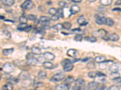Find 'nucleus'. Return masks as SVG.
I'll list each match as a JSON object with an SVG mask.
<instances>
[{
	"label": "nucleus",
	"mask_w": 121,
	"mask_h": 90,
	"mask_svg": "<svg viewBox=\"0 0 121 90\" xmlns=\"http://www.w3.org/2000/svg\"><path fill=\"white\" fill-rule=\"evenodd\" d=\"M74 85L76 86H85V81L82 78H78L75 81Z\"/></svg>",
	"instance_id": "obj_14"
},
{
	"label": "nucleus",
	"mask_w": 121,
	"mask_h": 90,
	"mask_svg": "<svg viewBox=\"0 0 121 90\" xmlns=\"http://www.w3.org/2000/svg\"><path fill=\"white\" fill-rule=\"evenodd\" d=\"M116 5H121V0H117V1H116V3H115Z\"/></svg>",
	"instance_id": "obj_52"
},
{
	"label": "nucleus",
	"mask_w": 121,
	"mask_h": 90,
	"mask_svg": "<svg viewBox=\"0 0 121 90\" xmlns=\"http://www.w3.org/2000/svg\"><path fill=\"white\" fill-rule=\"evenodd\" d=\"M4 19V16H1V19Z\"/></svg>",
	"instance_id": "obj_55"
},
{
	"label": "nucleus",
	"mask_w": 121,
	"mask_h": 90,
	"mask_svg": "<svg viewBox=\"0 0 121 90\" xmlns=\"http://www.w3.org/2000/svg\"><path fill=\"white\" fill-rule=\"evenodd\" d=\"M78 23L80 25H85L86 24H87V22L86 21V19L85 18V17L83 16V15H81L79 17L78 19Z\"/></svg>",
	"instance_id": "obj_11"
},
{
	"label": "nucleus",
	"mask_w": 121,
	"mask_h": 90,
	"mask_svg": "<svg viewBox=\"0 0 121 90\" xmlns=\"http://www.w3.org/2000/svg\"><path fill=\"white\" fill-rule=\"evenodd\" d=\"M43 64V67L45 68H52L53 67V64L49 61H45Z\"/></svg>",
	"instance_id": "obj_21"
},
{
	"label": "nucleus",
	"mask_w": 121,
	"mask_h": 90,
	"mask_svg": "<svg viewBox=\"0 0 121 90\" xmlns=\"http://www.w3.org/2000/svg\"><path fill=\"white\" fill-rule=\"evenodd\" d=\"M120 65L117 63H113L112 65H110L109 67V70L112 73H116L118 72L120 70Z\"/></svg>",
	"instance_id": "obj_5"
},
{
	"label": "nucleus",
	"mask_w": 121,
	"mask_h": 90,
	"mask_svg": "<svg viewBox=\"0 0 121 90\" xmlns=\"http://www.w3.org/2000/svg\"><path fill=\"white\" fill-rule=\"evenodd\" d=\"M108 38L110 40H112L113 41H116L117 40H119V37L117 35V34H116V33H113V34H110L108 36Z\"/></svg>",
	"instance_id": "obj_15"
},
{
	"label": "nucleus",
	"mask_w": 121,
	"mask_h": 90,
	"mask_svg": "<svg viewBox=\"0 0 121 90\" xmlns=\"http://www.w3.org/2000/svg\"><path fill=\"white\" fill-rule=\"evenodd\" d=\"M113 11H121V8H113Z\"/></svg>",
	"instance_id": "obj_53"
},
{
	"label": "nucleus",
	"mask_w": 121,
	"mask_h": 90,
	"mask_svg": "<svg viewBox=\"0 0 121 90\" xmlns=\"http://www.w3.org/2000/svg\"><path fill=\"white\" fill-rule=\"evenodd\" d=\"M50 21V18H48L47 16H41L39 18V21L40 22H41V23H43V22H49Z\"/></svg>",
	"instance_id": "obj_34"
},
{
	"label": "nucleus",
	"mask_w": 121,
	"mask_h": 90,
	"mask_svg": "<svg viewBox=\"0 0 121 90\" xmlns=\"http://www.w3.org/2000/svg\"><path fill=\"white\" fill-rule=\"evenodd\" d=\"M72 31L74 33L76 34L77 35H82V34H84V32L82 30H81L80 28H75V29H73L72 30Z\"/></svg>",
	"instance_id": "obj_33"
},
{
	"label": "nucleus",
	"mask_w": 121,
	"mask_h": 90,
	"mask_svg": "<svg viewBox=\"0 0 121 90\" xmlns=\"http://www.w3.org/2000/svg\"></svg>",
	"instance_id": "obj_56"
},
{
	"label": "nucleus",
	"mask_w": 121,
	"mask_h": 90,
	"mask_svg": "<svg viewBox=\"0 0 121 90\" xmlns=\"http://www.w3.org/2000/svg\"><path fill=\"white\" fill-rule=\"evenodd\" d=\"M112 3V0H100V3L103 6H109Z\"/></svg>",
	"instance_id": "obj_29"
},
{
	"label": "nucleus",
	"mask_w": 121,
	"mask_h": 90,
	"mask_svg": "<svg viewBox=\"0 0 121 90\" xmlns=\"http://www.w3.org/2000/svg\"><path fill=\"white\" fill-rule=\"evenodd\" d=\"M94 90H105V86H100V87H98Z\"/></svg>",
	"instance_id": "obj_50"
},
{
	"label": "nucleus",
	"mask_w": 121,
	"mask_h": 90,
	"mask_svg": "<svg viewBox=\"0 0 121 90\" xmlns=\"http://www.w3.org/2000/svg\"><path fill=\"white\" fill-rule=\"evenodd\" d=\"M32 52L35 55L41 54V50L38 47L33 46L32 48Z\"/></svg>",
	"instance_id": "obj_19"
},
{
	"label": "nucleus",
	"mask_w": 121,
	"mask_h": 90,
	"mask_svg": "<svg viewBox=\"0 0 121 90\" xmlns=\"http://www.w3.org/2000/svg\"><path fill=\"white\" fill-rule=\"evenodd\" d=\"M85 41H88V42L91 43H94L96 41V38L94 36H92V37H86L84 38Z\"/></svg>",
	"instance_id": "obj_26"
},
{
	"label": "nucleus",
	"mask_w": 121,
	"mask_h": 90,
	"mask_svg": "<svg viewBox=\"0 0 121 90\" xmlns=\"http://www.w3.org/2000/svg\"><path fill=\"white\" fill-rule=\"evenodd\" d=\"M39 78L41 79H44L47 78V73L44 71H40L38 73Z\"/></svg>",
	"instance_id": "obj_31"
},
{
	"label": "nucleus",
	"mask_w": 121,
	"mask_h": 90,
	"mask_svg": "<svg viewBox=\"0 0 121 90\" xmlns=\"http://www.w3.org/2000/svg\"><path fill=\"white\" fill-rule=\"evenodd\" d=\"M108 90H119V87L117 85H113L110 86V87L108 88Z\"/></svg>",
	"instance_id": "obj_42"
},
{
	"label": "nucleus",
	"mask_w": 121,
	"mask_h": 90,
	"mask_svg": "<svg viewBox=\"0 0 121 90\" xmlns=\"http://www.w3.org/2000/svg\"><path fill=\"white\" fill-rule=\"evenodd\" d=\"M59 6L61 7H65L67 6L66 2L65 1H60L59 3Z\"/></svg>",
	"instance_id": "obj_47"
},
{
	"label": "nucleus",
	"mask_w": 121,
	"mask_h": 90,
	"mask_svg": "<svg viewBox=\"0 0 121 90\" xmlns=\"http://www.w3.org/2000/svg\"><path fill=\"white\" fill-rule=\"evenodd\" d=\"M87 68H93L95 67V65L94 64L93 62H90L89 63H88L87 65Z\"/></svg>",
	"instance_id": "obj_45"
},
{
	"label": "nucleus",
	"mask_w": 121,
	"mask_h": 90,
	"mask_svg": "<svg viewBox=\"0 0 121 90\" xmlns=\"http://www.w3.org/2000/svg\"><path fill=\"white\" fill-rule=\"evenodd\" d=\"M96 22L99 25H103L105 24L106 22V19L105 18L104 16H96Z\"/></svg>",
	"instance_id": "obj_12"
},
{
	"label": "nucleus",
	"mask_w": 121,
	"mask_h": 90,
	"mask_svg": "<svg viewBox=\"0 0 121 90\" xmlns=\"http://www.w3.org/2000/svg\"><path fill=\"white\" fill-rule=\"evenodd\" d=\"M73 67H74V66H73V63L71 62V60H70V61L65 63V64L64 65L63 69L65 71H66V72H69V71H72L73 68Z\"/></svg>",
	"instance_id": "obj_6"
},
{
	"label": "nucleus",
	"mask_w": 121,
	"mask_h": 90,
	"mask_svg": "<svg viewBox=\"0 0 121 90\" xmlns=\"http://www.w3.org/2000/svg\"><path fill=\"white\" fill-rule=\"evenodd\" d=\"M27 18L25 16H21L19 18V21L21 23H27Z\"/></svg>",
	"instance_id": "obj_39"
},
{
	"label": "nucleus",
	"mask_w": 121,
	"mask_h": 90,
	"mask_svg": "<svg viewBox=\"0 0 121 90\" xmlns=\"http://www.w3.org/2000/svg\"><path fill=\"white\" fill-rule=\"evenodd\" d=\"M72 1L73 3H81L82 1V0H72Z\"/></svg>",
	"instance_id": "obj_51"
},
{
	"label": "nucleus",
	"mask_w": 121,
	"mask_h": 90,
	"mask_svg": "<svg viewBox=\"0 0 121 90\" xmlns=\"http://www.w3.org/2000/svg\"><path fill=\"white\" fill-rule=\"evenodd\" d=\"M43 85V82H35L34 84H33V86L34 87H40V86H41Z\"/></svg>",
	"instance_id": "obj_46"
},
{
	"label": "nucleus",
	"mask_w": 121,
	"mask_h": 90,
	"mask_svg": "<svg viewBox=\"0 0 121 90\" xmlns=\"http://www.w3.org/2000/svg\"><path fill=\"white\" fill-rule=\"evenodd\" d=\"M59 19V17L58 16V15H53L52 16V18H51L52 20V21H58Z\"/></svg>",
	"instance_id": "obj_48"
},
{
	"label": "nucleus",
	"mask_w": 121,
	"mask_h": 90,
	"mask_svg": "<svg viewBox=\"0 0 121 90\" xmlns=\"http://www.w3.org/2000/svg\"><path fill=\"white\" fill-rule=\"evenodd\" d=\"M29 74H28L26 71H22V72L19 75V78H21V79L24 80V79H28V78H29Z\"/></svg>",
	"instance_id": "obj_25"
},
{
	"label": "nucleus",
	"mask_w": 121,
	"mask_h": 90,
	"mask_svg": "<svg viewBox=\"0 0 121 90\" xmlns=\"http://www.w3.org/2000/svg\"><path fill=\"white\" fill-rule=\"evenodd\" d=\"M14 66L10 63H6L4 64L3 67V71L6 73H10L13 71L14 70Z\"/></svg>",
	"instance_id": "obj_1"
},
{
	"label": "nucleus",
	"mask_w": 121,
	"mask_h": 90,
	"mask_svg": "<svg viewBox=\"0 0 121 90\" xmlns=\"http://www.w3.org/2000/svg\"><path fill=\"white\" fill-rule=\"evenodd\" d=\"M80 11V8L79 6H76V5H73L70 8V13L72 15H75V14L78 13Z\"/></svg>",
	"instance_id": "obj_13"
},
{
	"label": "nucleus",
	"mask_w": 121,
	"mask_h": 90,
	"mask_svg": "<svg viewBox=\"0 0 121 90\" xmlns=\"http://www.w3.org/2000/svg\"><path fill=\"white\" fill-rule=\"evenodd\" d=\"M98 86H99V83L98 82L93 81V82H90L88 83L87 88L89 90H94L96 88H97Z\"/></svg>",
	"instance_id": "obj_7"
},
{
	"label": "nucleus",
	"mask_w": 121,
	"mask_h": 90,
	"mask_svg": "<svg viewBox=\"0 0 121 90\" xmlns=\"http://www.w3.org/2000/svg\"><path fill=\"white\" fill-rule=\"evenodd\" d=\"M74 78H73L72 76H69L67 77V78L65 79V82L64 83H65V84H67V85H71V83H73V82H74Z\"/></svg>",
	"instance_id": "obj_24"
},
{
	"label": "nucleus",
	"mask_w": 121,
	"mask_h": 90,
	"mask_svg": "<svg viewBox=\"0 0 121 90\" xmlns=\"http://www.w3.org/2000/svg\"><path fill=\"white\" fill-rule=\"evenodd\" d=\"M3 34H4V36L7 37V38H9L11 37V34L10 33V32L7 31V30H4V31H3Z\"/></svg>",
	"instance_id": "obj_43"
},
{
	"label": "nucleus",
	"mask_w": 121,
	"mask_h": 90,
	"mask_svg": "<svg viewBox=\"0 0 121 90\" xmlns=\"http://www.w3.org/2000/svg\"><path fill=\"white\" fill-rule=\"evenodd\" d=\"M88 1H89V2H90V3H93V2L96 1V0H88Z\"/></svg>",
	"instance_id": "obj_54"
},
{
	"label": "nucleus",
	"mask_w": 121,
	"mask_h": 90,
	"mask_svg": "<svg viewBox=\"0 0 121 90\" xmlns=\"http://www.w3.org/2000/svg\"><path fill=\"white\" fill-rule=\"evenodd\" d=\"M57 11H58V10H57L56 8H50L49 9V10H48V13H49L50 15H51L52 16H53V15H56V14L57 13Z\"/></svg>",
	"instance_id": "obj_37"
},
{
	"label": "nucleus",
	"mask_w": 121,
	"mask_h": 90,
	"mask_svg": "<svg viewBox=\"0 0 121 90\" xmlns=\"http://www.w3.org/2000/svg\"><path fill=\"white\" fill-rule=\"evenodd\" d=\"M36 59H37L38 63H44V62H45V58H44V56H39V57H38Z\"/></svg>",
	"instance_id": "obj_44"
},
{
	"label": "nucleus",
	"mask_w": 121,
	"mask_h": 90,
	"mask_svg": "<svg viewBox=\"0 0 121 90\" xmlns=\"http://www.w3.org/2000/svg\"><path fill=\"white\" fill-rule=\"evenodd\" d=\"M2 3L4 6L9 7V6H12L15 3V1L14 0H3Z\"/></svg>",
	"instance_id": "obj_17"
},
{
	"label": "nucleus",
	"mask_w": 121,
	"mask_h": 90,
	"mask_svg": "<svg viewBox=\"0 0 121 90\" xmlns=\"http://www.w3.org/2000/svg\"><path fill=\"white\" fill-rule=\"evenodd\" d=\"M82 35H76L74 37V40L76 41H81L82 40Z\"/></svg>",
	"instance_id": "obj_41"
},
{
	"label": "nucleus",
	"mask_w": 121,
	"mask_h": 90,
	"mask_svg": "<svg viewBox=\"0 0 121 90\" xmlns=\"http://www.w3.org/2000/svg\"><path fill=\"white\" fill-rule=\"evenodd\" d=\"M70 85L67 84H59L58 85L56 88H55V90H69Z\"/></svg>",
	"instance_id": "obj_9"
},
{
	"label": "nucleus",
	"mask_w": 121,
	"mask_h": 90,
	"mask_svg": "<svg viewBox=\"0 0 121 90\" xmlns=\"http://www.w3.org/2000/svg\"><path fill=\"white\" fill-rule=\"evenodd\" d=\"M57 13H58V16L60 17V18H63L64 16V10L62 8H59L58 10Z\"/></svg>",
	"instance_id": "obj_35"
},
{
	"label": "nucleus",
	"mask_w": 121,
	"mask_h": 90,
	"mask_svg": "<svg viewBox=\"0 0 121 90\" xmlns=\"http://www.w3.org/2000/svg\"><path fill=\"white\" fill-rule=\"evenodd\" d=\"M107 32L105 30L103 29H100V30H97L96 31L93 32L92 34L94 37H100V38H105L107 36Z\"/></svg>",
	"instance_id": "obj_2"
},
{
	"label": "nucleus",
	"mask_w": 121,
	"mask_h": 90,
	"mask_svg": "<svg viewBox=\"0 0 121 90\" xmlns=\"http://www.w3.org/2000/svg\"><path fill=\"white\" fill-rule=\"evenodd\" d=\"M13 84L8 82L6 85H4L3 86V90H13Z\"/></svg>",
	"instance_id": "obj_23"
},
{
	"label": "nucleus",
	"mask_w": 121,
	"mask_h": 90,
	"mask_svg": "<svg viewBox=\"0 0 121 90\" xmlns=\"http://www.w3.org/2000/svg\"><path fill=\"white\" fill-rule=\"evenodd\" d=\"M87 88L85 86H76L74 85L72 90H87Z\"/></svg>",
	"instance_id": "obj_27"
},
{
	"label": "nucleus",
	"mask_w": 121,
	"mask_h": 90,
	"mask_svg": "<svg viewBox=\"0 0 121 90\" xmlns=\"http://www.w3.org/2000/svg\"><path fill=\"white\" fill-rule=\"evenodd\" d=\"M43 56H44L45 60H48V61H53L55 58V55H54L53 53H52L51 52H44Z\"/></svg>",
	"instance_id": "obj_10"
},
{
	"label": "nucleus",
	"mask_w": 121,
	"mask_h": 90,
	"mask_svg": "<svg viewBox=\"0 0 121 90\" xmlns=\"http://www.w3.org/2000/svg\"><path fill=\"white\" fill-rule=\"evenodd\" d=\"M13 48H10V49H5L3 51V53L5 56H9V55L12 54L13 52Z\"/></svg>",
	"instance_id": "obj_18"
},
{
	"label": "nucleus",
	"mask_w": 121,
	"mask_h": 90,
	"mask_svg": "<svg viewBox=\"0 0 121 90\" xmlns=\"http://www.w3.org/2000/svg\"><path fill=\"white\" fill-rule=\"evenodd\" d=\"M33 6V3L31 0H26L22 4H21V8L25 10H29L32 8Z\"/></svg>",
	"instance_id": "obj_4"
},
{
	"label": "nucleus",
	"mask_w": 121,
	"mask_h": 90,
	"mask_svg": "<svg viewBox=\"0 0 121 90\" xmlns=\"http://www.w3.org/2000/svg\"><path fill=\"white\" fill-rule=\"evenodd\" d=\"M95 61L98 63H103V62L105 61V58L103 56H98L95 58Z\"/></svg>",
	"instance_id": "obj_22"
},
{
	"label": "nucleus",
	"mask_w": 121,
	"mask_h": 90,
	"mask_svg": "<svg viewBox=\"0 0 121 90\" xmlns=\"http://www.w3.org/2000/svg\"><path fill=\"white\" fill-rule=\"evenodd\" d=\"M77 52V51L76 49H70L67 52V54L68 56H70V57H75L76 56Z\"/></svg>",
	"instance_id": "obj_16"
},
{
	"label": "nucleus",
	"mask_w": 121,
	"mask_h": 90,
	"mask_svg": "<svg viewBox=\"0 0 121 90\" xmlns=\"http://www.w3.org/2000/svg\"><path fill=\"white\" fill-rule=\"evenodd\" d=\"M62 26H63V28L65 29V30H70L72 27V23L69 22H64L62 23Z\"/></svg>",
	"instance_id": "obj_28"
},
{
	"label": "nucleus",
	"mask_w": 121,
	"mask_h": 90,
	"mask_svg": "<svg viewBox=\"0 0 121 90\" xmlns=\"http://www.w3.org/2000/svg\"><path fill=\"white\" fill-rule=\"evenodd\" d=\"M88 76L90 78H95L97 77V72L95 71H90L88 74Z\"/></svg>",
	"instance_id": "obj_40"
},
{
	"label": "nucleus",
	"mask_w": 121,
	"mask_h": 90,
	"mask_svg": "<svg viewBox=\"0 0 121 90\" xmlns=\"http://www.w3.org/2000/svg\"><path fill=\"white\" fill-rule=\"evenodd\" d=\"M32 26H31V25H28V26L26 28V29L24 30V31L26 32H29V31H30V30H32Z\"/></svg>",
	"instance_id": "obj_49"
},
{
	"label": "nucleus",
	"mask_w": 121,
	"mask_h": 90,
	"mask_svg": "<svg viewBox=\"0 0 121 90\" xmlns=\"http://www.w3.org/2000/svg\"><path fill=\"white\" fill-rule=\"evenodd\" d=\"M27 23H21L18 25V27H17V29L19 31H24V30L26 29V28L27 26Z\"/></svg>",
	"instance_id": "obj_30"
},
{
	"label": "nucleus",
	"mask_w": 121,
	"mask_h": 90,
	"mask_svg": "<svg viewBox=\"0 0 121 90\" xmlns=\"http://www.w3.org/2000/svg\"><path fill=\"white\" fill-rule=\"evenodd\" d=\"M19 81V78H15V77H12L8 79V82L12 83V84H17Z\"/></svg>",
	"instance_id": "obj_20"
},
{
	"label": "nucleus",
	"mask_w": 121,
	"mask_h": 90,
	"mask_svg": "<svg viewBox=\"0 0 121 90\" xmlns=\"http://www.w3.org/2000/svg\"><path fill=\"white\" fill-rule=\"evenodd\" d=\"M27 18L30 21H35L36 19V16L35 15H32V14H29V15H27Z\"/></svg>",
	"instance_id": "obj_38"
},
{
	"label": "nucleus",
	"mask_w": 121,
	"mask_h": 90,
	"mask_svg": "<svg viewBox=\"0 0 121 90\" xmlns=\"http://www.w3.org/2000/svg\"><path fill=\"white\" fill-rule=\"evenodd\" d=\"M53 28H54L56 31H59V30H60L61 29L63 28V26H62V24H61V23H58V24L54 25L53 26Z\"/></svg>",
	"instance_id": "obj_36"
},
{
	"label": "nucleus",
	"mask_w": 121,
	"mask_h": 90,
	"mask_svg": "<svg viewBox=\"0 0 121 90\" xmlns=\"http://www.w3.org/2000/svg\"><path fill=\"white\" fill-rule=\"evenodd\" d=\"M26 60H27V63L29 64V66H36V65H37L38 63L37 59L35 58V56L34 57L26 59Z\"/></svg>",
	"instance_id": "obj_8"
},
{
	"label": "nucleus",
	"mask_w": 121,
	"mask_h": 90,
	"mask_svg": "<svg viewBox=\"0 0 121 90\" xmlns=\"http://www.w3.org/2000/svg\"><path fill=\"white\" fill-rule=\"evenodd\" d=\"M65 75L63 73H58L56 74L52 77V78L50 79V81L51 82H59V81L63 80V79H64Z\"/></svg>",
	"instance_id": "obj_3"
},
{
	"label": "nucleus",
	"mask_w": 121,
	"mask_h": 90,
	"mask_svg": "<svg viewBox=\"0 0 121 90\" xmlns=\"http://www.w3.org/2000/svg\"><path fill=\"white\" fill-rule=\"evenodd\" d=\"M114 21H113V19L111 18H107L106 19V22L105 24L109 26H112L114 25Z\"/></svg>",
	"instance_id": "obj_32"
}]
</instances>
